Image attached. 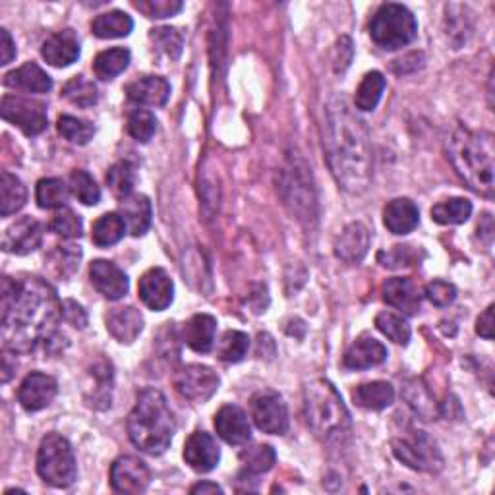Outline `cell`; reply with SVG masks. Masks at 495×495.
Instances as JSON below:
<instances>
[{"instance_id":"obj_1","label":"cell","mask_w":495,"mask_h":495,"mask_svg":"<svg viewBox=\"0 0 495 495\" xmlns=\"http://www.w3.org/2000/svg\"><path fill=\"white\" fill-rule=\"evenodd\" d=\"M3 300V345L10 352H32L43 347L51 355L64 348V335L56 329L62 318V302L47 281L37 277H5L0 287Z\"/></svg>"},{"instance_id":"obj_2","label":"cell","mask_w":495,"mask_h":495,"mask_svg":"<svg viewBox=\"0 0 495 495\" xmlns=\"http://www.w3.org/2000/svg\"><path fill=\"white\" fill-rule=\"evenodd\" d=\"M323 148L331 175L348 194H364L372 184V148L364 122L345 97H333L325 109Z\"/></svg>"},{"instance_id":"obj_3","label":"cell","mask_w":495,"mask_h":495,"mask_svg":"<svg viewBox=\"0 0 495 495\" xmlns=\"http://www.w3.org/2000/svg\"><path fill=\"white\" fill-rule=\"evenodd\" d=\"M447 157L457 175L469 184V188L486 197L493 195L495 148L493 134L486 130H471L466 126L451 134Z\"/></svg>"},{"instance_id":"obj_4","label":"cell","mask_w":495,"mask_h":495,"mask_svg":"<svg viewBox=\"0 0 495 495\" xmlns=\"http://www.w3.org/2000/svg\"><path fill=\"white\" fill-rule=\"evenodd\" d=\"M130 442L148 455H163L173 442L176 430L175 416L167 405L165 395L159 389H144L129 414Z\"/></svg>"},{"instance_id":"obj_5","label":"cell","mask_w":495,"mask_h":495,"mask_svg":"<svg viewBox=\"0 0 495 495\" xmlns=\"http://www.w3.org/2000/svg\"><path fill=\"white\" fill-rule=\"evenodd\" d=\"M304 416L321 442L331 443L350 433V413L328 379H314L304 387Z\"/></svg>"},{"instance_id":"obj_6","label":"cell","mask_w":495,"mask_h":495,"mask_svg":"<svg viewBox=\"0 0 495 495\" xmlns=\"http://www.w3.org/2000/svg\"><path fill=\"white\" fill-rule=\"evenodd\" d=\"M279 194L290 214L304 224H312L318 219V200L309 167L300 155H289L287 165L279 175Z\"/></svg>"},{"instance_id":"obj_7","label":"cell","mask_w":495,"mask_h":495,"mask_svg":"<svg viewBox=\"0 0 495 495\" xmlns=\"http://www.w3.org/2000/svg\"><path fill=\"white\" fill-rule=\"evenodd\" d=\"M37 474L52 488H70L76 482L74 449L61 433H47L37 451Z\"/></svg>"},{"instance_id":"obj_8","label":"cell","mask_w":495,"mask_h":495,"mask_svg":"<svg viewBox=\"0 0 495 495\" xmlns=\"http://www.w3.org/2000/svg\"><path fill=\"white\" fill-rule=\"evenodd\" d=\"M418 33L414 14L403 5H381L370 22L374 43L386 51H397L413 43Z\"/></svg>"},{"instance_id":"obj_9","label":"cell","mask_w":495,"mask_h":495,"mask_svg":"<svg viewBox=\"0 0 495 495\" xmlns=\"http://www.w3.org/2000/svg\"><path fill=\"white\" fill-rule=\"evenodd\" d=\"M393 455L397 457L408 469L418 472H440L443 469V457L442 451L432 437L416 430L414 426H406L393 437L391 442Z\"/></svg>"},{"instance_id":"obj_10","label":"cell","mask_w":495,"mask_h":495,"mask_svg":"<svg viewBox=\"0 0 495 495\" xmlns=\"http://www.w3.org/2000/svg\"><path fill=\"white\" fill-rule=\"evenodd\" d=\"M0 112H3V119L6 122L18 126L25 136H39L47 130V105L35 101V99L5 95Z\"/></svg>"},{"instance_id":"obj_11","label":"cell","mask_w":495,"mask_h":495,"mask_svg":"<svg viewBox=\"0 0 495 495\" xmlns=\"http://www.w3.org/2000/svg\"><path fill=\"white\" fill-rule=\"evenodd\" d=\"M175 389L192 403L209 401L219 389V376L209 366H184L173 377Z\"/></svg>"},{"instance_id":"obj_12","label":"cell","mask_w":495,"mask_h":495,"mask_svg":"<svg viewBox=\"0 0 495 495\" xmlns=\"http://www.w3.org/2000/svg\"><path fill=\"white\" fill-rule=\"evenodd\" d=\"M252 418L256 426L271 435H285L289 430V410L275 391H260L252 397Z\"/></svg>"},{"instance_id":"obj_13","label":"cell","mask_w":495,"mask_h":495,"mask_svg":"<svg viewBox=\"0 0 495 495\" xmlns=\"http://www.w3.org/2000/svg\"><path fill=\"white\" fill-rule=\"evenodd\" d=\"M151 472L148 464L132 455L119 457L110 466V486L117 493L139 495L149 488Z\"/></svg>"},{"instance_id":"obj_14","label":"cell","mask_w":495,"mask_h":495,"mask_svg":"<svg viewBox=\"0 0 495 495\" xmlns=\"http://www.w3.org/2000/svg\"><path fill=\"white\" fill-rule=\"evenodd\" d=\"M139 299L153 312H163L173 304L175 299V285L163 267H151L139 279L138 285Z\"/></svg>"},{"instance_id":"obj_15","label":"cell","mask_w":495,"mask_h":495,"mask_svg":"<svg viewBox=\"0 0 495 495\" xmlns=\"http://www.w3.org/2000/svg\"><path fill=\"white\" fill-rule=\"evenodd\" d=\"M43 224L33 217H22L12 223L3 236V250L16 256H27L43 243Z\"/></svg>"},{"instance_id":"obj_16","label":"cell","mask_w":495,"mask_h":495,"mask_svg":"<svg viewBox=\"0 0 495 495\" xmlns=\"http://www.w3.org/2000/svg\"><path fill=\"white\" fill-rule=\"evenodd\" d=\"M56 391H59V386H56V379L52 376L32 372L22 381L18 389V401L27 413H37V410H43L52 403Z\"/></svg>"},{"instance_id":"obj_17","label":"cell","mask_w":495,"mask_h":495,"mask_svg":"<svg viewBox=\"0 0 495 495\" xmlns=\"http://www.w3.org/2000/svg\"><path fill=\"white\" fill-rule=\"evenodd\" d=\"M221 451L207 432H194L184 445V461L195 472H211L219 464Z\"/></svg>"},{"instance_id":"obj_18","label":"cell","mask_w":495,"mask_h":495,"mask_svg":"<svg viewBox=\"0 0 495 495\" xmlns=\"http://www.w3.org/2000/svg\"><path fill=\"white\" fill-rule=\"evenodd\" d=\"M91 285L109 300H120L129 292V277L119 265L107 260H95L90 267Z\"/></svg>"},{"instance_id":"obj_19","label":"cell","mask_w":495,"mask_h":495,"mask_svg":"<svg viewBox=\"0 0 495 495\" xmlns=\"http://www.w3.org/2000/svg\"><path fill=\"white\" fill-rule=\"evenodd\" d=\"M215 430L229 445H244L250 442L252 428L246 413L240 406L224 405L215 414Z\"/></svg>"},{"instance_id":"obj_20","label":"cell","mask_w":495,"mask_h":495,"mask_svg":"<svg viewBox=\"0 0 495 495\" xmlns=\"http://www.w3.org/2000/svg\"><path fill=\"white\" fill-rule=\"evenodd\" d=\"M333 248L335 256L345 263H360L370 248V231L362 223H350L335 238Z\"/></svg>"},{"instance_id":"obj_21","label":"cell","mask_w":495,"mask_h":495,"mask_svg":"<svg viewBox=\"0 0 495 495\" xmlns=\"http://www.w3.org/2000/svg\"><path fill=\"white\" fill-rule=\"evenodd\" d=\"M43 59L54 68H66L80 59V41L72 30L56 32L41 47Z\"/></svg>"},{"instance_id":"obj_22","label":"cell","mask_w":495,"mask_h":495,"mask_svg":"<svg viewBox=\"0 0 495 495\" xmlns=\"http://www.w3.org/2000/svg\"><path fill=\"white\" fill-rule=\"evenodd\" d=\"M384 300L401 309L406 316H414L420 309L422 302V290L413 279L408 277H395L389 279L384 285Z\"/></svg>"},{"instance_id":"obj_23","label":"cell","mask_w":495,"mask_h":495,"mask_svg":"<svg viewBox=\"0 0 495 495\" xmlns=\"http://www.w3.org/2000/svg\"><path fill=\"white\" fill-rule=\"evenodd\" d=\"M126 95L132 103L146 107H163L171 97V86L161 76H144L134 80L126 88Z\"/></svg>"},{"instance_id":"obj_24","label":"cell","mask_w":495,"mask_h":495,"mask_svg":"<svg viewBox=\"0 0 495 495\" xmlns=\"http://www.w3.org/2000/svg\"><path fill=\"white\" fill-rule=\"evenodd\" d=\"M107 331L122 345L134 343L138 335L144 331V318L134 306L115 308L107 316Z\"/></svg>"},{"instance_id":"obj_25","label":"cell","mask_w":495,"mask_h":495,"mask_svg":"<svg viewBox=\"0 0 495 495\" xmlns=\"http://www.w3.org/2000/svg\"><path fill=\"white\" fill-rule=\"evenodd\" d=\"M215 331H217V319L209 314H195L186 323H184L182 329V341L186 343L194 352H205L211 350L215 341Z\"/></svg>"},{"instance_id":"obj_26","label":"cell","mask_w":495,"mask_h":495,"mask_svg":"<svg viewBox=\"0 0 495 495\" xmlns=\"http://www.w3.org/2000/svg\"><path fill=\"white\" fill-rule=\"evenodd\" d=\"M387 360V348L372 337H362L357 343H352L345 355V367L347 370H367L384 364Z\"/></svg>"},{"instance_id":"obj_27","label":"cell","mask_w":495,"mask_h":495,"mask_svg":"<svg viewBox=\"0 0 495 495\" xmlns=\"http://www.w3.org/2000/svg\"><path fill=\"white\" fill-rule=\"evenodd\" d=\"M384 223L393 234H408L413 233L420 223V211L416 204L408 197H397L386 205Z\"/></svg>"},{"instance_id":"obj_28","label":"cell","mask_w":495,"mask_h":495,"mask_svg":"<svg viewBox=\"0 0 495 495\" xmlns=\"http://www.w3.org/2000/svg\"><path fill=\"white\" fill-rule=\"evenodd\" d=\"M120 215L132 236H144L151 224V202L144 194H132L120 200Z\"/></svg>"},{"instance_id":"obj_29","label":"cell","mask_w":495,"mask_h":495,"mask_svg":"<svg viewBox=\"0 0 495 495\" xmlns=\"http://www.w3.org/2000/svg\"><path fill=\"white\" fill-rule=\"evenodd\" d=\"M5 86L30 93H47L52 90V80L43 68H39L35 62H27L5 76Z\"/></svg>"},{"instance_id":"obj_30","label":"cell","mask_w":495,"mask_h":495,"mask_svg":"<svg viewBox=\"0 0 495 495\" xmlns=\"http://www.w3.org/2000/svg\"><path fill=\"white\" fill-rule=\"evenodd\" d=\"M352 401L367 410H384L393 405L395 389L387 381H370V384H360L352 391Z\"/></svg>"},{"instance_id":"obj_31","label":"cell","mask_w":495,"mask_h":495,"mask_svg":"<svg viewBox=\"0 0 495 495\" xmlns=\"http://www.w3.org/2000/svg\"><path fill=\"white\" fill-rule=\"evenodd\" d=\"M134 30V22L129 14L122 10H112L97 16L91 24V32L99 39H119L130 35Z\"/></svg>"},{"instance_id":"obj_32","label":"cell","mask_w":495,"mask_h":495,"mask_svg":"<svg viewBox=\"0 0 495 495\" xmlns=\"http://www.w3.org/2000/svg\"><path fill=\"white\" fill-rule=\"evenodd\" d=\"M27 190L24 182L10 173L0 175V215L10 217L25 205Z\"/></svg>"},{"instance_id":"obj_33","label":"cell","mask_w":495,"mask_h":495,"mask_svg":"<svg viewBox=\"0 0 495 495\" xmlns=\"http://www.w3.org/2000/svg\"><path fill=\"white\" fill-rule=\"evenodd\" d=\"M132 54L129 49L124 47H115L97 54V59L93 62V72L99 80H112L119 74H122L126 68L130 64Z\"/></svg>"},{"instance_id":"obj_34","label":"cell","mask_w":495,"mask_h":495,"mask_svg":"<svg viewBox=\"0 0 495 495\" xmlns=\"http://www.w3.org/2000/svg\"><path fill=\"white\" fill-rule=\"evenodd\" d=\"M126 233V223L120 214H105L93 223L91 240L99 248H109L120 243Z\"/></svg>"},{"instance_id":"obj_35","label":"cell","mask_w":495,"mask_h":495,"mask_svg":"<svg viewBox=\"0 0 495 495\" xmlns=\"http://www.w3.org/2000/svg\"><path fill=\"white\" fill-rule=\"evenodd\" d=\"M405 399L408 406L414 410V413L422 420H433L437 416V405L432 397L428 387L422 384L420 379H410L405 387Z\"/></svg>"},{"instance_id":"obj_36","label":"cell","mask_w":495,"mask_h":495,"mask_svg":"<svg viewBox=\"0 0 495 495\" xmlns=\"http://www.w3.org/2000/svg\"><path fill=\"white\" fill-rule=\"evenodd\" d=\"M472 215V204L464 197H449L432 207V219L440 224H462Z\"/></svg>"},{"instance_id":"obj_37","label":"cell","mask_w":495,"mask_h":495,"mask_svg":"<svg viewBox=\"0 0 495 495\" xmlns=\"http://www.w3.org/2000/svg\"><path fill=\"white\" fill-rule=\"evenodd\" d=\"M68 188L61 178H43L37 182L35 200L41 209H62L68 202Z\"/></svg>"},{"instance_id":"obj_38","label":"cell","mask_w":495,"mask_h":495,"mask_svg":"<svg viewBox=\"0 0 495 495\" xmlns=\"http://www.w3.org/2000/svg\"><path fill=\"white\" fill-rule=\"evenodd\" d=\"M386 90V78L381 72H367L364 80L360 81V86L357 90L355 97V105L360 110H374L377 103L381 101V95H384Z\"/></svg>"},{"instance_id":"obj_39","label":"cell","mask_w":495,"mask_h":495,"mask_svg":"<svg viewBox=\"0 0 495 495\" xmlns=\"http://www.w3.org/2000/svg\"><path fill=\"white\" fill-rule=\"evenodd\" d=\"M240 461L244 464L246 474H263L273 469L277 452L271 445H253L240 452Z\"/></svg>"},{"instance_id":"obj_40","label":"cell","mask_w":495,"mask_h":495,"mask_svg":"<svg viewBox=\"0 0 495 495\" xmlns=\"http://www.w3.org/2000/svg\"><path fill=\"white\" fill-rule=\"evenodd\" d=\"M107 184L110 192L115 194L119 200H124V197L132 195L134 184H136V168L129 161H120L115 163L107 173Z\"/></svg>"},{"instance_id":"obj_41","label":"cell","mask_w":495,"mask_h":495,"mask_svg":"<svg viewBox=\"0 0 495 495\" xmlns=\"http://www.w3.org/2000/svg\"><path fill=\"white\" fill-rule=\"evenodd\" d=\"M62 97L80 109H90L99 101V93L95 83L83 76H76L62 88Z\"/></svg>"},{"instance_id":"obj_42","label":"cell","mask_w":495,"mask_h":495,"mask_svg":"<svg viewBox=\"0 0 495 495\" xmlns=\"http://www.w3.org/2000/svg\"><path fill=\"white\" fill-rule=\"evenodd\" d=\"M250 338L243 331H224L217 347V357L223 362L236 364L248 355Z\"/></svg>"},{"instance_id":"obj_43","label":"cell","mask_w":495,"mask_h":495,"mask_svg":"<svg viewBox=\"0 0 495 495\" xmlns=\"http://www.w3.org/2000/svg\"><path fill=\"white\" fill-rule=\"evenodd\" d=\"M56 129H59V134L62 138H66L68 141H72V144H78V146L90 144V139L95 136V129L91 122L76 119L72 115H62L59 122H56Z\"/></svg>"},{"instance_id":"obj_44","label":"cell","mask_w":495,"mask_h":495,"mask_svg":"<svg viewBox=\"0 0 495 495\" xmlns=\"http://www.w3.org/2000/svg\"><path fill=\"white\" fill-rule=\"evenodd\" d=\"M149 39L155 45V49L165 52L168 59L176 61L182 54L184 37L176 30V27H155V30H151V33H149Z\"/></svg>"},{"instance_id":"obj_45","label":"cell","mask_w":495,"mask_h":495,"mask_svg":"<svg viewBox=\"0 0 495 495\" xmlns=\"http://www.w3.org/2000/svg\"><path fill=\"white\" fill-rule=\"evenodd\" d=\"M70 192H72L83 205H97L101 200V190H99L93 176L86 171H74L70 175Z\"/></svg>"},{"instance_id":"obj_46","label":"cell","mask_w":495,"mask_h":495,"mask_svg":"<svg viewBox=\"0 0 495 495\" xmlns=\"http://www.w3.org/2000/svg\"><path fill=\"white\" fill-rule=\"evenodd\" d=\"M376 325L377 329L384 333L387 338H391L393 343L406 347L410 341V325L397 314L391 312H381L376 318Z\"/></svg>"},{"instance_id":"obj_47","label":"cell","mask_w":495,"mask_h":495,"mask_svg":"<svg viewBox=\"0 0 495 495\" xmlns=\"http://www.w3.org/2000/svg\"><path fill=\"white\" fill-rule=\"evenodd\" d=\"M129 134L136 139L141 141V144H148V141L157 132V119H155L149 110L138 109L130 112L129 117Z\"/></svg>"},{"instance_id":"obj_48","label":"cell","mask_w":495,"mask_h":495,"mask_svg":"<svg viewBox=\"0 0 495 495\" xmlns=\"http://www.w3.org/2000/svg\"><path fill=\"white\" fill-rule=\"evenodd\" d=\"M461 14H455L452 12V5L447 6V35L449 39L452 41V45H455V49L462 47V43H466L469 41V37L472 35V22L469 18H464V12L466 8H459Z\"/></svg>"},{"instance_id":"obj_49","label":"cell","mask_w":495,"mask_h":495,"mask_svg":"<svg viewBox=\"0 0 495 495\" xmlns=\"http://www.w3.org/2000/svg\"><path fill=\"white\" fill-rule=\"evenodd\" d=\"M51 231L54 234H59L66 240H74V238H80L81 233H83V224H81V219L74 214L72 209L68 207H62L59 214H56L51 221Z\"/></svg>"},{"instance_id":"obj_50","label":"cell","mask_w":495,"mask_h":495,"mask_svg":"<svg viewBox=\"0 0 495 495\" xmlns=\"http://www.w3.org/2000/svg\"><path fill=\"white\" fill-rule=\"evenodd\" d=\"M134 8L141 14H146L148 18H171L182 10L180 0H134Z\"/></svg>"},{"instance_id":"obj_51","label":"cell","mask_w":495,"mask_h":495,"mask_svg":"<svg viewBox=\"0 0 495 495\" xmlns=\"http://www.w3.org/2000/svg\"><path fill=\"white\" fill-rule=\"evenodd\" d=\"M424 294H426V299L433 306L447 308V306H451L452 302H455L457 289H455V285H451V282L437 279V281L430 282V285L426 287V292H424Z\"/></svg>"},{"instance_id":"obj_52","label":"cell","mask_w":495,"mask_h":495,"mask_svg":"<svg viewBox=\"0 0 495 495\" xmlns=\"http://www.w3.org/2000/svg\"><path fill=\"white\" fill-rule=\"evenodd\" d=\"M81 252L76 246H59V250L54 252V262H56V273H61L62 277L72 275L78 265H80Z\"/></svg>"},{"instance_id":"obj_53","label":"cell","mask_w":495,"mask_h":495,"mask_svg":"<svg viewBox=\"0 0 495 495\" xmlns=\"http://www.w3.org/2000/svg\"><path fill=\"white\" fill-rule=\"evenodd\" d=\"M352 54H355V49H352V41L348 37H341L335 45V54H333V68L337 74H343L345 70L352 62Z\"/></svg>"},{"instance_id":"obj_54","label":"cell","mask_w":495,"mask_h":495,"mask_svg":"<svg viewBox=\"0 0 495 495\" xmlns=\"http://www.w3.org/2000/svg\"><path fill=\"white\" fill-rule=\"evenodd\" d=\"M62 319L68 323V325H72V328L76 329H83L88 325V314H86V309H83L78 302L74 300H64L62 302Z\"/></svg>"},{"instance_id":"obj_55","label":"cell","mask_w":495,"mask_h":495,"mask_svg":"<svg viewBox=\"0 0 495 495\" xmlns=\"http://www.w3.org/2000/svg\"><path fill=\"white\" fill-rule=\"evenodd\" d=\"M476 333L480 337H484L486 341H491V338H493V304H490L484 309V314L478 318V321H476Z\"/></svg>"},{"instance_id":"obj_56","label":"cell","mask_w":495,"mask_h":495,"mask_svg":"<svg viewBox=\"0 0 495 495\" xmlns=\"http://www.w3.org/2000/svg\"><path fill=\"white\" fill-rule=\"evenodd\" d=\"M14 56H16V45H14L8 30H0V64H10Z\"/></svg>"},{"instance_id":"obj_57","label":"cell","mask_w":495,"mask_h":495,"mask_svg":"<svg viewBox=\"0 0 495 495\" xmlns=\"http://www.w3.org/2000/svg\"><path fill=\"white\" fill-rule=\"evenodd\" d=\"M10 350L5 348V355H3V384H6V381L14 376V372H16V362L10 364Z\"/></svg>"},{"instance_id":"obj_58","label":"cell","mask_w":495,"mask_h":495,"mask_svg":"<svg viewBox=\"0 0 495 495\" xmlns=\"http://www.w3.org/2000/svg\"><path fill=\"white\" fill-rule=\"evenodd\" d=\"M190 491L192 493H223V488L214 482H200V484L192 486Z\"/></svg>"}]
</instances>
